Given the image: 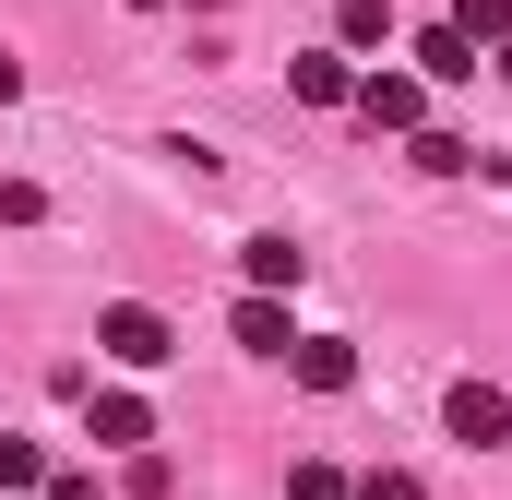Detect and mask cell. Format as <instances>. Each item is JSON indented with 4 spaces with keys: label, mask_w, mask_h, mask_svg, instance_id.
I'll use <instances>...</instances> for the list:
<instances>
[{
    "label": "cell",
    "mask_w": 512,
    "mask_h": 500,
    "mask_svg": "<svg viewBox=\"0 0 512 500\" xmlns=\"http://www.w3.org/2000/svg\"><path fill=\"white\" fill-rule=\"evenodd\" d=\"M36 500H96V477H48V489H36Z\"/></svg>",
    "instance_id": "e0dca14e"
},
{
    "label": "cell",
    "mask_w": 512,
    "mask_h": 500,
    "mask_svg": "<svg viewBox=\"0 0 512 500\" xmlns=\"http://www.w3.org/2000/svg\"><path fill=\"white\" fill-rule=\"evenodd\" d=\"M36 215H48V191L36 179H0V227H36Z\"/></svg>",
    "instance_id": "9a60e30c"
},
{
    "label": "cell",
    "mask_w": 512,
    "mask_h": 500,
    "mask_svg": "<svg viewBox=\"0 0 512 500\" xmlns=\"http://www.w3.org/2000/svg\"><path fill=\"white\" fill-rule=\"evenodd\" d=\"M239 274H251V286H274V298H286V286L310 274V250H298V239H239Z\"/></svg>",
    "instance_id": "9c48e42d"
},
{
    "label": "cell",
    "mask_w": 512,
    "mask_h": 500,
    "mask_svg": "<svg viewBox=\"0 0 512 500\" xmlns=\"http://www.w3.org/2000/svg\"><path fill=\"white\" fill-rule=\"evenodd\" d=\"M346 108H358L370 131H417V120H429V72H393V60H382V72H358Z\"/></svg>",
    "instance_id": "7a4b0ae2"
},
{
    "label": "cell",
    "mask_w": 512,
    "mask_h": 500,
    "mask_svg": "<svg viewBox=\"0 0 512 500\" xmlns=\"http://www.w3.org/2000/svg\"><path fill=\"white\" fill-rule=\"evenodd\" d=\"M358 500H429V489H417L405 465H370V477H358Z\"/></svg>",
    "instance_id": "2e32d148"
},
{
    "label": "cell",
    "mask_w": 512,
    "mask_h": 500,
    "mask_svg": "<svg viewBox=\"0 0 512 500\" xmlns=\"http://www.w3.org/2000/svg\"><path fill=\"white\" fill-rule=\"evenodd\" d=\"M477 60H489V48H477V36H453V24H429V36H417V72H429V84H477Z\"/></svg>",
    "instance_id": "ba28073f"
},
{
    "label": "cell",
    "mask_w": 512,
    "mask_h": 500,
    "mask_svg": "<svg viewBox=\"0 0 512 500\" xmlns=\"http://www.w3.org/2000/svg\"><path fill=\"white\" fill-rule=\"evenodd\" d=\"M96 346H108L120 370H167V358H179V322H167L155 298H108V310H96Z\"/></svg>",
    "instance_id": "6da1fadb"
},
{
    "label": "cell",
    "mask_w": 512,
    "mask_h": 500,
    "mask_svg": "<svg viewBox=\"0 0 512 500\" xmlns=\"http://www.w3.org/2000/svg\"><path fill=\"white\" fill-rule=\"evenodd\" d=\"M286 500H358V477H346V465H322V453H310V465H286Z\"/></svg>",
    "instance_id": "4fadbf2b"
},
{
    "label": "cell",
    "mask_w": 512,
    "mask_h": 500,
    "mask_svg": "<svg viewBox=\"0 0 512 500\" xmlns=\"http://www.w3.org/2000/svg\"><path fill=\"white\" fill-rule=\"evenodd\" d=\"M489 60H501V72H512V36H501V48H489Z\"/></svg>",
    "instance_id": "d6986e66"
},
{
    "label": "cell",
    "mask_w": 512,
    "mask_h": 500,
    "mask_svg": "<svg viewBox=\"0 0 512 500\" xmlns=\"http://www.w3.org/2000/svg\"><path fill=\"white\" fill-rule=\"evenodd\" d=\"M441 417H453V441H465V453H501V441H512V393H501V381H453V393H441Z\"/></svg>",
    "instance_id": "3957f363"
},
{
    "label": "cell",
    "mask_w": 512,
    "mask_h": 500,
    "mask_svg": "<svg viewBox=\"0 0 512 500\" xmlns=\"http://www.w3.org/2000/svg\"><path fill=\"white\" fill-rule=\"evenodd\" d=\"M0 489H48V453H36L24 429H0Z\"/></svg>",
    "instance_id": "5bb4252c"
},
{
    "label": "cell",
    "mask_w": 512,
    "mask_h": 500,
    "mask_svg": "<svg viewBox=\"0 0 512 500\" xmlns=\"http://www.w3.org/2000/svg\"><path fill=\"white\" fill-rule=\"evenodd\" d=\"M12 96H24V60H12V48H0V108H12Z\"/></svg>",
    "instance_id": "ac0fdd59"
},
{
    "label": "cell",
    "mask_w": 512,
    "mask_h": 500,
    "mask_svg": "<svg viewBox=\"0 0 512 500\" xmlns=\"http://www.w3.org/2000/svg\"><path fill=\"white\" fill-rule=\"evenodd\" d=\"M227 334H239L251 358H286V346H298V322H286V298H274V286H251V298L227 310Z\"/></svg>",
    "instance_id": "52a82bcc"
},
{
    "label": "cell",
    "mask_w": 512,
    "mask_h": 500,
    "mask_svg": "<svg viewBox=\"0 0 512 500\" xmlns=\"http://www.w3.org/2000/svg\"><path fill=\"white\" fill-rule=\"evenodd\" d=\"M441 24H453V36H477V48H501V36H512V0H453Z\"/></svg>",
    "instance_id": "7c38bea8"
},
{
    "label": "cell",
    "mask_w": 512,
    "mask_h": 500,
    "mask_svg": "<svg viewBox=\"0 0 512 500\" xmlns=\"http://www.w3.org/2000/svg\"><path fill=\"white\" fill-rule=\"evenodd\" d=\"M286 370L310 381V393H358V346H346V334H298V346H286Z\"/></svg>",
    "instance_id": "8992f818"
},
{
    "label": "cell",
    "mask_w": 512,
    "mask_h": 500,
    "mask_svg": "<svg viewBox=\"0 0 512 500\" xmlns=\"http://www.w3.org/2000/svg\"><path fill=\"white\" fill-rule=\"evenodd\" d=\"M334 48H346V60H358V48H393V12L382 0H346V12H334Z\"/></svg>",
    "instance_id": "8fae6325"
},
{
    "label": "cell",
    "mask_w": 512,
    "mask_h": 500,
    "mask_svg": "<svg viewBox=\"0 0 512 500\" xmlns=\"http://www.w3.org/2000/svg\"><path fill=\"white\" fill-rule=\"evenodd\" d=\"M286 96H298V108H346V96H358V60H346V48H298V60H286Z\"/></svg>",
    "instance_id": "5b68a950"
},
{
    "label": "cell",
    "mask_w": 512,
    "mask_h": 500,
    "mask_svg": "<svg viewBox=\"0 0 512 500\" xmlns=\"http://www.w3.org/2000/svg\"><path fill=\"white\" fill-rule=\"evenodd\" d=\"M131 12H167V0H131Z\"/></svg>",
    "instance_id": "ffe728a7"
},
{
    "label": "cell",
    "mask_w": 512,
    "mask_h": 500,
    "mask_svg": "<svg viewBox=\"0 0 512 500\" xmlns=\"http://www.w3.org/2000/svg\"><path fill=\"white\" fill-rule=\"evenodd\" d=\"M405 143H417V167H429V179H465V167H477V143H465V131H405Z\"/></svg>",
    "instance_id": "30bf717a"
},
{
    "label": "cell",
    "mask_w": 512,
    "mask_h": 500,
    "mask_svg": "<svg viewBox=\"0 0 512 500\" xmlns=\"http://www.w3.org/2000/svg\"><path fill=\"white\" fill-rule=\"evenodd\" d=\"M84 429H96V453H143V441H155V405L108 381V393H84Z\"/></svg>",
    "instance_id": "277c9868"
}]
</instances>
